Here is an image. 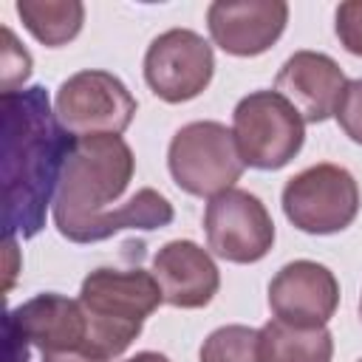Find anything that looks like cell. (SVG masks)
<instances>
[{"mask_svg": "<svg viewBox=\"0 0 362 362\" xmlns=\"http://www.w3.org/2000/svg\"><path fill=\"white\" fill-rule=\"evenodd\" d=\"M0 76H3V93L23 90V82L31 76V54L17 42V37H14V31L8 25H3Z\"/></svg>", "mask_w": 362, "mask_h": 362, "instance_id": "obj_18", "label": "cell"}, {"mask_svg": "<svg viewBox=\"0 0 362 362\" xmlns=\"http://www.w3.org/2000/svg\"><path fill=\"white\" fill-rule=\"evenodd\" d=\"M280 204L294 229L305 235H337L359 215V184L339 164H311L286 181Z\"/></svg>", "mask_w": 362, "mask_h": 362, "instance_id": "obj_6", "label": "cell"}, {"mask_svg": "<svg viewBox=\"0 0 362 362\" xmlns=\"http://www.w3.org/2000/svg\"><path fill=\"white\" fill-rule=\"evenodd\" d=\"M272 317L297 328H320L339 308V280L317 260H291L269 280Z\"/></svg>", "mask_w": 362, "mask_h": 362, "instance_id": "obj_10", "label": "cell"}, {"mask_svg": "<svg viewBox=\"0 0 362 362\" xmlns=\"http://www.w3.org/2000/svg\"><path fill=\"white\" fill-rule=\"evenodd\" d=\"M6 257H8V269H6V291L11 288L14 283V274H17V238H6Z\"/></svg>", "mask_w": 362, "mask_h": 362, "instance_id": "obj_21", "label": "cell"}, {"mask_svg": "<svg viewBox=\"0 0 362 362\" xmlns=\"http://www.w3.org/2000/svg\"><path fill=\"white\" fill-rule=\"evenodd\" d=\"M153 277L173 308H204L221 288V269L195 240H167L153 257Z\"/></svg>", "mask_w": 362, "mask_h": 362, "instance_id": "obj_14", "label": "cell"}, {"mask_svg": "<svg viewBox=\"0 0 362 362\" xmlns=\"http://www.w3.org/2000/svg\"><path fill=\"white\" fill-rule=\"evenodd\" d=\"M257 354L260 362H331L334 337L328 325L297 328L280 320H269L260 328Z\"/></svg>", "mask_w": 362, "mask_h": 362, "instance_id": "obj_15", "label": "cell"}, {"mask_svg": "<svg viewBox=\"0 0 362 362\" xmlns=\"http://www.w3.org/2000/svg\"><path fill=\"white\" fill-rule=\"evenodd\" d=\"M260 328L249 325H221L198 348V362H260L257 354Z\"/></svg>", "mask_w": 362, "mask_h": 362, "instance_id": "obj_17", "label": "cell"}, {"mask_svg": "<svg viewBox=\"0 0 362 362\" xmlns=\"http://www.w3.org/2000/svg\"><path fill=\"white\" fill-rule=\"evenodd\" d=\"M124 362H173V359L167 354H158V351H139L136 356H130Z\"/></svg>", "mask_w": 362, "mask_h": 362, "instance_id": "obj_22", "label": "cell"}, {"mask_svg": "<svg viewBox=\"0 0 362 362\" xmlns=\"http://www.w3.org/2000/svg\"><path fill=\"white\" fill-rule=\"evenodd\" d=\"M334 31H337L339 45L348 54L362 57V0H345L337 6Z\"/></svg>", "mask_w": 362, "mask_h": 362, "instance_id": "obj_19", "label": "cell"}, {"mask_svg": "<svg viewBox=\"0 0 362 362\" xmlns=\"http://www.w3.org/2000/svg\"><path fill=\"white\" fill-rule=\"evenodd\" d=\"M215 74L212 45L192 28L161 31L144 51V82L170 105L201 96Z\"/></svg>", "mask_w": 362, "mask_h": 362, "instance_id": "obj_9", "label": "cell"}, {"mask_svg": "<svg viewBox=\"0 0 362 362\" xmlns=\"http://www.w3.org/2000/svg\"><path fill=\"white\" fill-rule=\"evenodd\" d=\"M232 136L246 167L283 170L305 141V122L277 90H252L232 110Z\"/></svg>", "mask_w": 362, "mask_h": 362, "instance_id": "obj_5", "label": "cell"}, {"mask_svg": "<svg viewBox=\"0 0 362 362\" xmlns=\"http://www.w3.org/2000/svg\"><path fill=\"white\" fill-rule=\"evenodd\" d=\"M348 76L322 51H294L274 76V90L286 96L305 124H320L337 113Z\"/></svg>", "mask_w": 362, "mask_h": 362, "instance_id": "obj_13", "label": "cell"}, {"mask_svg": "<svg viewBox=\"0 0 362 362\" xmlns=\"http://www.w3.org/2000/svg\"><path fill=\"white\" fill-rule=\"evenodd\" d=\"M14 8L31 37L45 48L68 45L85 23V6L79 0H17Z\"/></svg>", "mask_w": 362, "mask_h": 362, "instance_id": "obj_16", "label": "cell"}, {"mask_svg": "<svg viewBox=\"0 0 362 362\" xmlns=\"http://www.w3.org/2000/svg\"><path fill=\"white\" fill-rule=\"evenodd\" d=\"M334 119L354 144H362V79H348Z\"/></svg>", "mask_w": 362, "mask_h": 362, "instance_id": "obj_20", "label": "cell"}, {"mask_svg": "<svg viewBox=\"0 0 362 362\" xmlns=\"http://www.w3.org/2000/svg\"><path fill=\"white\" fill-rule=\"evenodd\" d=\"M167 167L175 187L195 198H215L232 189L246 170L232 127L215 119L178 127L167 147Z\"/></svg>", "mask_w": 362, "mask_h": 362, "instance_id": "obj_4", "label": "cell"}, {"mask_svg": "<svg viewBox=\"0 0 362 362\" xmlns=\"http://www.w3.org/2000/svg\"><path fill=\"white\" fill-rule=\"evenodd\" d=\"M136 158L122 136L99 133L74 139L54 195V226L71 243H99L122 229L170 226L173 204L153 187H141L113 206L130 187Z\"/></svg>", "mask_w": 362, "mask_h": 362, "instance_id": "obj_1", "label": "cell"}, {"mask_svg": "<svg viewBox=\"0 0 362 362\" xmlns=\"http://www.w3.org/2000/svg\"><path fill=\"white\" fill-rule=\"evenodd\" d=\"M204 235L215 257L226 263H257L274 246V221L266 204L249 189H226L204 209Z\"/></svg>", "mask_w": 362, "mask_h": 362, "instance_id": "obj_8", "label": "cell"}, {"mask_svg": "<svg viewBox=\"0 0 362 362\" xmlns=\"http://www.w3.org/2000/svg\"><path fill=\"white\" fill-rule=\"evenodd\" d=\"M136 96L127 85L102 68H85L59 82L54 96V113L59 124L74 136H122L136 116Z\"/></svg>", "mask_w": 362, "mask_h": 362, "instance_id": "obj_7", "label": "cell"}, {"mask_svg": "<svg viewBox=\"0 0 362 362\" xmlns=\"http://www.w3.org/2000/svg\"><path fill=\"white\" fill-rule=\"evenodd\" d=\"M6 337L28 345L37 354H71L85 348L88 320L79 300L42 291L8 311Z\"/></svg>", "mask_w": 362, "mask_h": 362, "instance_id": "obj_11", "label": "cell"}, {"mask_svg": "<svg viewBox=\"0 0 362 362\" xmlns=\"http://www.w3.org/2000/svg\"><path fill=\"white\" fill-rule=\"evenodd\" d=\"M288 3L283 0H215L206 8L212 42L232 57L266 54L286 31Z\"/></svg>", "mask_w": 362, "mask_h": 362, "instance_id": "obj_12", "label": "cell"}, {"mask_svg": "<svg viewBox=\"0 0 362 362\" xmlns=\"http://www.w3.org/2000/svg\"><path fill=\"white\" fill-rule=\"evenodd\" d=\"M356 362H362V359H356Z\"/></svg>", "mask_w": 362, "mask_h": 362, "instance_id": "obj_24", "label": "cell"}, {"mask_svg": "<svg viewBox=\"0 0 362 362\" xmlns=\"http://www.w3.org/2000/svg\"><path fill=\"white\" fill-rule=\"evenodd\" d=\"M79 305L88 320L82 354L113 362L141 334L147 317L164 303L161 286L147 269H93L79 286Z\"/></svg>", "mask_w": 362, "mask_h": 362, "instance_id": "obj_3", "label": "cell"}, {"mask_svg": "<svg viewBox=\"0 0 362 362\" xmlns=\"http://www.w3.org/2000/svg\"><path fill=\"white\" fill-rule=\"evenodd\" d=\"M359 320H362V297H359Z\"/></svg>", "mask_w": 362, "mask_h": 362, "instance_id": "obj_23", "label": "cell"}, {"mask_svg": "<svg viewBox=\"0 0 362 362\" xmlns=\"http://www.w3.org/2000/svg\"><path fill=\"white\" fill-rule=\"evenodd\" d=\"M0 110L6 238H34L45 226L48 206H54L74 136L59 124L42 85L3 93Z\"/></svg>", "mask_w": 362, "mask_h": 362, "instance_id": "obj_2", "label": "cell"}]
</instances>
